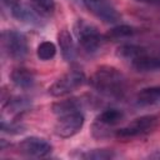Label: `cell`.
<instances>
[{"label":"cell","mask_w":160,"mask_h":160,"mask_svg":"<svg viewBox=\"0 0 160 160\" xmlns=\"http://www.w3.org/2000/svg\"><path fill=\"white\" fill-rule=\"evenodd\" d=\"M89 84L100 95L115 100L122 99L128 90V81L125 75L110 65L99 66L90 76Z\"/></svg>","instance_id":"obj_1"},{"label":"cell","mask_w":160,"mask_h":160,"mask_svg":"<svg viewBox=\"0 0 160 160\" xmlns=\"http://www.w3.org/2000/svg\"><path fill=\"white\" fill-rule=\"evenodd\" d=\"M160 124V118L158 115H142L134 119L128 125L115 130L114 136L121 141H129L132 139L146 136L156 130Z\"/></svg>","instance_id":"obj_2"},{"label":"cell","mask_w":160,"mask_h":160,"mask_svg":"<svg viewBox=\"0 0 160 160\" xmlns=\"http://www.w3.org/2000/svg\"><path fill=\"white\" fill-rule=\"evenodd\" d=\"M72 30L80 46L89 54L98 52L105 41V38L100 34L99 29L85 19H78L74 22Z\"/></svg>","instance_id":"obj_3"},{"label":"cell","mask_w":160,"mask_h":160,"mask_svg":"<svg viewBox=\"0 0 160 160\" xmlns=\"http://www.w3.org/2000/svg\"><path fill=\"white\" fill-rule=\"evenodd\" d=\"M1 45L5 54L14 60H22L29 52V44L26 36L14 29L2 30Z\"/></svg>","instance_id":"obj_4"},{"label":"cell","mask_w":160,"mask_h":160,"mask_svg":"<svg viewBox=\"0 0 160 160\" xmlns=\"http://www.w3.org/2000/svg\"><path fill=\"white\" fill-rule=\"evenodd\" d=\"M85 81L86 78L81 70H70L64 75H61L60 78H58L49 86V94L54 98H61L69 95L80 86H82Z\"/></svg>","instance_id":"obj_5"},{"label":"cell","mask_w":160,"mask_h":160,"mask_svg":"<svg viewBox=\"0 0 160 160\" xmlns=\"http://www.w3.org/2000/svg\"><path fill=\"white\" fill-rule=\"evenodd\" d=\"M84 122L85 119L81 111H74V112L59 115L54 126V132L59 138L68 139L80 132V130L84 126Z\"/></svg>","instance_id":"obj_6"},{"label":"cell","mask_w":160,"mask_h":160,"mask_svg":"<svg viewBox=\"0 0 160 160\" xmlns=\"http://www.w3.org/2000/svg\"><path fill=\"white\" fill-rule=\"evenodd\" d=\"M9 9L11 15L20 22H24L30 26H41L42 25V18L41 11H39L35 6L28 5L26 2H22L21 0H9L5 4Z\"/></svg>","instance_id":"obj_7"},{"label":"cell","mask_w":160,"mask_h":160,"mask_svg":"<svg viewBox=\"0 0 160 160\" xmlns=\"http://www.w3.org/2000/svg\"><path fill=\"white\" fill-rule=\"evenodd\" d=\"M122 119H124V112L119 109L110 108V109L101 111L96 116V119L92 124V135L98 139L110 136L109 129L118 125Z\"/></svg>","instance_id":"obj_8"},{"label":"cell","mask_w":160,"mask_h":160,"mask_svg":"<svg viewBox=\"0 0 160 160\" xmlns=\"http://www.w3.org/2000/svg\"><path fill=\"white\" fill-rule=\"evenodd\" d=\"M85 8L99 20L115 24L120 20V12L109 0H81Z\"/></svg>","instance_id":"obj_9"},{"label":"cell","mask_w":160,"mask_h":160,"mask_svg":"<svg viewBox=\"0 0 160 160\" xmlns=\"http://www.w3.org/2000/svg\"><path fill=\"white\" fill-rule=\"evenodd\" d=\"M131 68L138 72H151L160 70V50L140 48L138 55L130 61Z\"/></svg>","instance_id":"obj_10"},{"label":"cell","mask_w":160,"mask_h":160,"mask_svg":"<svg viewBox=\"0 0 160 160\" xmlns=\"http://www.w3.org/2000/svg\"><path fill=\"white\" fill-rule=\"evenodd\" d=\"M18 149L20 154L31 156V158H45L52 151V145L44 138L39 136H29L22 139Z\"/></svg>","instance_id":"obj_11"},{"label":"cell","mask_w":160,"mask_h":160,"mask_svg":"<svg viewBox=\"0 0 160 160\" xmlns=\"http://www.w3.org/2000/svg\"><path fill=\"white\" fill-rule=\"evenodd\" d=\"M58 42L61 50V55L65 61L71 62L76 59V46L72 40L71 34L68 29H62L58 34Z\"/></svg>","instance_id":"obj_12"},{"label":"cell","mask_w":160,"mask_h":160,"mask_svg":"<svg viewBox=\"0 0 160 160\" xmlns=\"http://www.w3.org/2000/svg\"><path fill=\"white\" fill-rule=\"evenodd\" d=\"M10 79L16 88L22 89V90L31 89L35 84V74L30 69H26V68L14 69L10 74Z\"/></svg>","instance_id":"obj_13"},{"label":"cell","mask_w":160,"mask_h":160,"mask_svg":"<svg viewBox=\"0 0 160 160\" xmlns=\"http://www.w3.org/2000/svg\"><path fill=\"white\" fill-rule=\"evenodd\" d=\"M139 106H152L160 104V86H149L141 89L135 98Z\"/></svg>","instance_id":"obj_14"},{"label":"cell","mask_w":160,"mask_h":160,"mask_svg":"<svg viewBox=\"0 0 160 160\" xmlns=\"http://www.w3.org/2000/svg\"><path fill=\"white\" fill-rule=\"evenodd\" d=\"M82 104H84L82 99L70 98V99H65V100H60V101L54 102L52 106H51V110L56 115H64V114H68V112L80 111Z\"/></svg>","instance_id":"obj_15"},{"label":"cell","mask_w":160,"mask_h":160,"mask_svg":"<svg viewBox=\"0 0 160 160\" xmlns=\"http://www.w3.org/2000/svg\"><path fill=\"white\" fill-rule=\"evenodd\" d=\"M136 29L134 26H130V25H118V26H114L111 28L105 35V40L108 41H118V40H122V39H128V38H131L136 34Z\"/></svg>","instance_id":"obj_16"},{"label":"cell","mask_w":160,"mask_h":160,"mask_svg":"<svg viewBox=\"0 0 160 160\" xmlns=\"http://www.w3.org/2000/svg\"><path fill=\"white\" fill-rule=\"evenodd\" d=\"M30 101L26 98L22 96H16V98H11L9 99V101L5 104L4 110L8 111L9 114H14V115H19L24 111H26L30 108Z\"/></svg>","instance_id":"obj_17"},{"label":"cell","mask_w":160,"mask_h":160,"mask_svg":"<svg viewBox=\"0 0 160 160\" xmlns=\"http://www.w3.org/2000/svg\"><path fill=\"white\" fill-rule=\"evenodd\" d=\"M78 158L86 160H109L116 158V154L111 149H91L80 152Z\"/></svg>","instance_id":"obj_18"},{"label":"cell","mask_w":160,"mask_h":160,"mask_svg":"<svg viewBox=\"0 0 160 160\" xmlns=\"http://www.w3.org/2000/svg\"><path fill=\"white\" fill-rule=\"evenodd\" d=\"M36 55L40 60L42 61H48L55 58L56 55V46L54 42L51 41H42L38 45L36 49Z\"/></svg>","instance_id":"obj_19"},{"label":"cell","mask_w":160,"mask_h":160,"mask_svg":"<svg viewBox=\"0 0 160 160\" xmlns=\"http://www.w3.org/2000/svg\"><path fill=\"white\" fill-rule=\"evenodd\" d=\"M32 6H35L41 14H51L55 10V0H30Z\"/></svg>","instance_id":"obj_20"},{"label":"cell","mask_w":160,"mask_h":160,"mask_svg":"<svg viewBox=\"0 0 160 160\" xmlns=\"http://www.w3.org/2000/svg\"><path fill=\"white\" fill-rule=\"evenodd\" d=\"M148 158H149V159H156V160H160V148L156 149V150H154L151 154H149Z\"/></svg>","instance_id":"obj_21"},{"label":"cell","mask_w":160,"mask_h":160,"mask_svg":"<svg viewBox=\"0 0 160 160\" xmlns=\"http://www.w3.org/2000/svg\"><path fill=\"white\" fill-rule=\"evenodd\" d=\"M139 2H145V4H151V5H160V0H136Z\"/></svg>","instance_id":"obj_22"}]
</instances>
